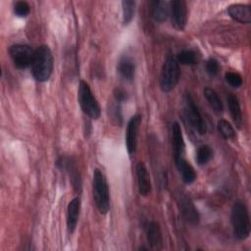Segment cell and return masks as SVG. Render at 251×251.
I'll return each mask as SVG.
<instances>
[{
	"mask_svg": "<svg viewBox=\"0 0 251 251\" xmlns=\"http://www.w3.org/2000/svg\"><path fill=\"white\" fill-rule=\"evenodd\" d=\"M145 234L151 249L161 250L163 248V235L158 223L153 221L147 223L145 225Z\"/></svg>",
	"mask_w": 251,
	"mask_h": 251,
	"instance_id": "cell-12",
	"label": "cell"
},
{
	"mask_svg": "<svg viewBox=\"0 0 251 251\" xmlns=\"http://www.w3.org/2000/svg\"><path fill=\"white\" fill-rule=\"evenodd\" d=\"M141 124V116L139 114H136L132 116L126 126V146L127 153L129 155H132L136 151L137 146V134L139 126Z\"/></svg>",
	"mask_w": 251,
	"mask_h": 251,
	"instance_id": "cell-9",
	"label": "cell"
},
{
	"mask_svg": "<svg viewBox=\"0 0 251 251\" xmlns=\"http://www.w3.org/2000/svg\"><path fill=\"white\" fill-rule=\"evenodd\" d=\"M227 13L231 19L240 24H249L251 22V7L248 4H232L228 6Z\"/></svg>",
	"mask_w": 251,
	"mask_h": 251,
	"instance_id": "cell-14",
	"label": "cell"
},
{
	"mask_svg": "<svg viewBox=\"0 0 251 251\" xmlns=\"http://www.w3.org/2000/svg\"><path fill=\"white\" fill-rule=\"evenodd\" d=\"M136 177L139 194L147 196L151 191V181L148 170L143 162H138L136 165Z\"/></svg>",
	"mask_w": 251,
	"mask_h": 251,
	"instance_id": "cell-15",
	"label": "cell"
},
{
	"mask_svg": "<svg viewBox=\"0 0 251 251\" xmlns=\"http://www.w3.org/2000/svg\"><path fill=\"white\" fill-rule=\"evenodd\" d=\"M92 192L98 211L102 215H106L110 210L109 185L104 174L99 169H95L93 172Z\"/></svg>",
	"mask_w": 251,
	"mask_h": 251,
	"instance_id": "cell-3",
	"label": "cell"
},
{
	"mask_svg": "<svg viewBox=\"0 0 251 251\" xmlns=\"http://www.w3.org/2000/svg\"><path fill=\"white\" fill-rule=\"evenodd\" d=\"M226 101H227L228 110H229L231 119L234 122L235 126L238 128H240L242 126V113H241V108H240L238 98L234 94L230 93L227 95Z\"/></svg>",
	"mask_w": 251,
	"mask_h": 251,
	"instance_id": "cell-20",
	"label": "cell"
},
{
	"mask_svg": "<svg viewBox=\"0 0 251 251\" xmlns=\"http://www.w3.org/2000/svg\"><path fill=\"white\" fill-rule=\"evenodd\" d=\"M117 71L125 80H132L135 74V64L132 58L128 56L121 57L117 65Z\"/></svg>",
	"mask_w": 251,
	"mask_h": 251,
	"instance_id": "cell-18",
	"label": "cell"
},
{
	"mask_svg": "<svg viewBox=\"0 0 251 251\" xmlns=\"http://www.w3.org/2000/svg\"><path fill=\"white\" fill-rule=\"evenodd\" d=\"M205 98L208 100L212 109L216 114H222L224 111V105L217 92L211 87H205L203 90Z\"/></svg>",
	"mask_w": 251,
	"mask_h": 251,
	"instance_id": "cell-21",
	"label": "cell"
},
{
	"mask_svg": "<svg viewBox=\"0 0 251 251\" xmlns=\"http://www.w3.org/2000/svg\"><path fill=\"white\" fill-rule=\"evenodd\" d=\"M175 164H176L177 171L181 175V177H182V180L184 183L191 184L195 181L196 176H197L196 172L193 169V167L185 160V158L175 161Z\"/></svg>",
	"mask_w": 251,
	"mask_h": 251,
	"instance_id": "cell-19",
	"label": "cell"
},
{
	"mask_svg": "<svg viewBox=\"0 0 251 251\" xmlns=\"http://www.w3.org/2000/svg\"><path fill=\"white\" fill-rule=\"evenodd\" d=\"M150 8H151V16L156 22H159V23L165 22L170 16L171 7H170V2L168 1H160V0L151 1Z\"/></svg>",
	"mask_w": 251,
	"mask_h": 251,
	"instance_id": "cell-17",
	"label": "cell"
},
{
	"mask_svg": "<svg viewBox=\"0 0 251 251\" xmlns=\"http://www.w3.org/2000/svg\"><path fill=\"white\" fill-rule=\"evenodd\" d=\"M230 223L234 236L238 240H245L250 234V218L247 207L241 201L234 202L231 214Z\"/></svg>",
	"mask_w": 251,
	"mask_h": 251,
	"instance_id": "cell-2",
	"label": "cell"
},
{
	"mask_svg": "<svg viewBox=\"0 0 251 251\" xmlns=\"http://www.w3.org/2000/svg\"><path fill=\"white\" fill-rule=\"evenodd\" d=\"M34 51L26 44H13L9 48L10 57L14 63V66L20 70L26 69L31 65Z\"/></svg>",
	"mask_w": 251,
	"mask_h": 251,
	"instance_id": "cell-7",
	"label": "cell"
},
{
	"mask_svg": "<svg viewBox=\"0 0 251 251\" xmlns=\"http://www.w3.org/2000/svg\"><path fill=\"white\" fill-rule=\"evenodd\" d=\"M57 167H59L62 171H65L68 173L74 188L76 191H80L81 190V178L79 176V172L76 168L75 161L72 158H61L57 162Z\"/></svg>",
	"mask_w": 251,
	"mask_h": 251,
	"instance_id": "cell-11",
	"label": "cell"
},
{
	"mask_svg": "<svg viewBox=\"0 0 251 251\" xmlns=\"http://www.w3.org/2000/svg\"><path fill=\"white\" fill-rule=\"evenodd\" d=\"M176 59L180 65H194L197 62V55L192 50H182Z\"/></svg>",
	"mask_w": 251,
	"mask_h": 251,
	"instance_id": "cell-25",
	"label": "cell"
},
{
	"mask_svg": "<svg viewBox=\"0 0 251 251\" xmlns=\"http://www.w3.org/2000/svg\"><path fill=\"white\" fill-rule=\"evenodd\" d=\"M184 105L183 112L186 120L190 124V126L201 135L205 134L207 131V126L205 121L203 120L197 106L191 95L189 93H185L184 95Z\"/></svg>",
	"mask_w": 251,
	"mask_h": 251,
	"instance_id": "cell-6",
	"label": "cell"
},
{
	"mask_svg": "<svg viewBox=\"0 0 251 251\" xmlns=\"http://www.w3.org/2000/svg\"><path fill=\"white\" fill-rule=\"evenodd\" d=\"M225 78H226V81L232 87L234 88H238L242 85V76L236 73V72H227L226 73L225 75Z\"/></svg>",
	"mask_w": 251,
	"mask_h": 251,
	"instance_id": "cell-26",
	"label": "cell"
},
{
	"mask_svg": "<svg viewBox=\"0 0 251 251\" xmlns=\"http://www.w3.org/2000/svg\"><path fill=\"white\" fill-rule=\"evenodd\" d=\"M213 158V149L209 145H201L196 151V162L200 166L206 165Z\"/></svg>",
	"mask_w": 251,
	"mask_h": 251,
	"instance_id": "cell-23",
	"label": "cell"
},
{
	"mask_svg": "<svg viewBox=\"0 0 251 251\" xmlns=\"http://www.w3.org/2000/svg\"><path fill=\"white\" fill-rule=\"evenodd\" d=\"M205 68H206V72L214 76V75H217L219 71H220V65H219V62L214 59V58H209L207 61H206V64H205Z\"/></svg>",
	"mask_w": 251,
	"mask_h": 251,
	"instance_id": "cell-28",
	"label": "cell"
},
{
	"mask_svg": "<svg viewBox=\"0 0 251 251\" xmlns=\"http://www.w3.org/2000/svg\"><path fill=\"white\" fill-rule=\"evenodd\" d=\"M30 69L37 81L44 82L50 78L53 72V55L49 46L42 44L34 50Z\"/></svg>",
	"mask_w": 251,
	"mask_h": 251,
	"instance_id": "cell-1",
	"label": "cell"
},
{
	"mask_svg": "<svg viewBox=\"0 0 251 251\" xmlns=\"http://www.w3.org/2000/svg\"><path fill=\"white\" fill-rule=\"evenodd\" d=\"M170 16L175 28L178 30L184 29L187 23L186 3L183 0H174L170 2Z\"/></svg>",
	"mask_w": 251,
	"mask_h": 251,
	"instance_id": "cell-8",
	"label": "cell"
},
{
	"mask_svg": "<svg viewBox=\"0 0 251 251\" xmlns=\"http://www.w3.org/2000/svg\"><path fill=\"white\" fill-rule=\"evenodd\" d=\"M30 12V6L25 1H18L14 5V13L20 18H25Z\"/></svg>",
	"mask_w": 251,
	"mask_h": 251,
	"instance_id": "cell-27",
	"label": "cell"
},
{
	"mask_svg": "<svg viewBox=\"0 0 251 251\" xmlns=\"http://www.w3.org/2000/svg\"><path fill=\"white\" fill-rule=\"evenodd\" d=\"M217 128H218V131L221 134V136L226 140L233 139L235 136V132H234L232 126L230 125L229 122H227L225 119H220L218 121Z\"/></svg>",
	"mask_w": 251,
	"mask_h": 251,
	"instance_id": "cell-22",
	"label": "cell"
},
{
	"mask_svg": "<svg viewBox=\"0 0 251 251\" xmlns=\"http://www.w3.org/2000/svg\"><path fill=\"white\" fill-rule=\"evenodd\" d=\"M180 76L179 64L176 57L170 55L164 61L160 73V88L163 92H171L177 85Z\"/></svg>",
	"mask_w": 251,
	"mask_h": 251,
	"instance_id": "cell-4",
	"label": "cell"
},
{
	"mask_svg": "<svg viewBox=\"0 0 251 251\" xmlns=\"http://www.w3.org/2000/svg\"><path fill=\"white\" fill-rule=\"evenodd\" d=\"M79 211H80V199L78 197H75L70 201L67 208V228L70 234L74 233V231L75 230L77 221H78Z\"/></svg>",
	"mask_w": 251,
	"mask_h": 251,
	"instance_id": "cell-16",
	"label": "cell"
},
{
	"mask_svg": "<svg viewBox=\"0 0 251 251\" xmlns=\"http://www.w3.org/2000/svg\"><path fill=\"white\" fill-rule=\"evenodd\" d=\"M172 140L174 147V161L183 159L185 155V143L180 126L176 122L172 126Z\"/></svg>",
	"mask_w": 251,
	"mask_h": 251,
	"instance_id": "cell-13",
	"label": "cell"
},
{
	"mask_svg": "<svg viewBox=\"0 0 251 251\" xmlns=\"http://www.w3.org/2000/svg\"><path fill=\"white\" fill-rule=\"evenodd\" d=\"M177 205L182 217L185 221L193 226L199 223V214L191 201V199L184 194H179L177 196Z\"/></svg>",
	"mask_w": 251,
	"mask_h": 251,
	"instance_id": "cell-10",
	"label": "cell"
},
{
	"mask_svg": "<svg viewBox=\"0 0 251 251\" xmlns=\"http://www.w3.org/2000/svg\"><path fill=\"white\" fill-rule=\"evenodd\" d=\"M78 104L83 113L93 120H97L101 115L100 105L93 95L90 86L84 80H80L77 89Z\"/></svg>",
	"mask_w": 251,
	"mask_h": 251,
	"instance_id": "cell-5",
	"label": "cell"
},
{
	"mask_svg": "<svg viewBox=\"0 0 251 251\" xmlns=\"http://www.w3.org/2000/svg\"><path fill=\"white\" fill-rule=\"evenodd\" d=\"M114 96H115V99L117 102H125L127 98V94L126 92L123 89V88H116L114 90Z\"/></svg>",
	"mask_w": 251,
	"mask_h": 251,
	"instance_id": "cell-29",
	"label": "cell"
},
{
	"mask_svg": "<svg viewBox=\"0 0 251 251\" xmlns=\"http://www.w3.org/2000/svg\"><path fill=\"white\" fill-rule=\"evenodd\" d=\"M122 8H123V23L124 25H128L133 17L135 11V2L132 0H124L122 1Z\"/></svg>",
	"mask_w": 251,
	"mask_h": 251,
	"instance_id": "cell-24",
	"label": "cell"
}]
</instances>
